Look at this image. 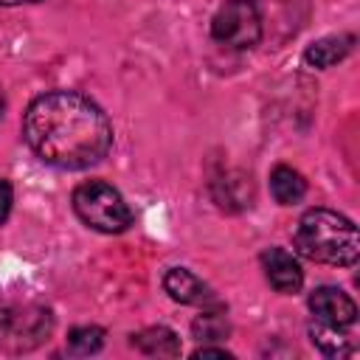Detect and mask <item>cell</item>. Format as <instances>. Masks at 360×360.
I'll return each instance as SVG.
<instances>
[{
  "label": "cell",
  "instance_id": "cell-1",
  "mask_svg": "<svg viewBox=\"0 0 360 360\" xmlns=\"http://www.w3.org/2000/svg\"><path fill=\"white\" fill-rule=\"evenodd\" d=\"M34 155L56 169H87L112 143V127L98 104L73 90H53L34 98L22 118Z\"/></svg>",
  "mask_w": 360,
  "mask_h": 360
},
{
  "label": "cell",
  "instance_id": "cell-2",
  "mask_svg": "<svg viewBox=\"0 0 360 360\" xmlns=\"http://www.w3.org/2000/svg\"><path fill=\"white\" fill-rule=\"evenodd\" d=\"M292 245L304 259L321 264L346 267L354 264L360 256V236L354 222L329 208L307 211L295 225Z\"/></svg>",
  "mask_w": 360,
  "mask_h": 360
},
{
  "label": "cell",
  "instance_id": "cell-3",
  "mask_svg": "<svg viewBox=\"0 0 360 360\" xmlns=\"http://www.w3.org/2000/svg\"><path fill=\"white\" fill-rule=\"evenodd\" d=\"M73 208L84 225L101 233H121L132 222V211L124 202V197L110 183L101 180L82 183L73 191Z\"/></svg>",
  "mask_w": 360,
  "mask_h": 360
},
{
  "label": "cell",
  "instance_id": "cell-4",
  "mask_svg": "<svg viewBox=\"0 0 360 360\" xmlns=\"http://www.w3.org/2000/svg\"><path fill=\"white\" fill-rule=\"evenodd\" d=\"M211 37L219 45L248 51L262 37V17L253 0H225L214 20H211Z\"/></svg>",
  "mask_w": 360,
  "mask_h": 360
},
{
  "label": "cell",
  "instance_id": "cell-5",
  "mask_svg": "<svg viewBox=\"0 0 360 360\" xmlns=\"http://www.w3.org/2000/svg\"><path fill=\"white\" fill-rule=\"evenodd\" d=\"M51 332V315L34 304H6L0 307V346L6 349H34Z\"/></svg>",
  "mask_w": 360,
  "mask_h": 360
},
{
  "label": "cell",
  "instance_id": "cell-6",
  "mask_svg": "<svg viewBox=\"0 0 360 360\" xmlns=\"http://www.w3.org/2000/svg\"><path fill=\"white\" fill-rule=\"evenodd\" d=\"M309 309H312L315 321L338 326V329H349L357 321L354 301L338 287H315L309 295Z\"/></svg>",
  "mask_w": 360,
  "mask_h": 360
},
{
  "label": "cell",
  "instance_id": "cell-7",
  "mask_svg": "<svg viewBox=\"0 0 360 360\" xmlns=\"http://www.w3.org/2000/svg\"><path fill=\"white\" fill-rule=\"evenodd\" d=\"M262 267L267 281L273 284V290L278 292H298V287L304 284V273L301 264L295 262L292 253H287L284 248H270L262 253Z\"/></svg>",
  "mask_w": 360,
  "mask_h": 360
},
{
  "label": "cell",
  "instance_id": "cell-8",
  "mask_svg": "<svg viewBox=\"0 0 360 360\" xmlns=\"http://www.w3.org/2000/svg\"><path fill=\"white\" fill-rule=\"evenodd\" d=\"M163 287L180 304H208V301H214V292L208 290V284L200 281L186 267H172L166 273V278H163Z\"/></svg>",
  "mask_w": 360,
  "mask_h": 360
},
{
  "label": "cell",
  "instance_id": "cell-9",
  "mask_svg": "<svg viewBox=\"0 0 360 360\" xmlns=\"http://www.w3.org/2000/svg\"><path fill=\"white\" fill-rule=\"evenodd\" d=\"M354 45V37L352 34H340V37H323L318 42H312L304 53V62L312 65V68H332L338 65Z\"/></svg>",
  "mask_w": 360,
  "mask_h": 360
},
{
  "label": "cell",
  "instance_id": "cell-10",
  "mask_svg": "<svg viewBox=\"0 0 360 360\" xmlns=\"http://www.w3.org/2000/svg\"><path fill=\"white\" fill-rule=\"evenodd\" d=\"M132 346H138L149 357H177L180 354V338L166 326H149V329L132 335Z\"/></svg>",
  "mask_w": 360,
  "mask_h": 360
},
{
  "label": "cell",
  "instance_id": "cell-11",
  "mask_svg": "<svg viewBox=\"0 0 360 360\" xmlns=\"http://www.w3.org/2000/svg\"><path fill=\"white\" fill-rule=\"evenodd\" d=\"M270 194L281 205H292L307 194V180L292 166H276L270 172Z\"/></svg>",
  "mask_w": 360,
  "mask_h": 360
},
{
  "label": "cell",
  "instance_id": "cell-12",
  "mask_svg": "<svg viewBox=\"0 0 360 360\" xmlns=\"http://www.w3.org/2000/svg\"><path fill=\"white\" fill-rule=\"evenodd\" d=\"M309 335H312V343L323 352V354H329V357H340V354H349L352 352V343H349V338L338 329V326H329V323H315V326H309Z\"/></svg>",
  "mask_w": 360,
  "mask_h": 360
},
{
  "label": "cell",
  "instance_id": "cell-13",
  "mask_svg": "<svg viewBox=\"0 0 360 360\" xmlns=\"http://www.w3.org/2000/svg\"><path fill=\"white\" fill-rule=\"evenodd\" d=\"M191 332H194V338H197V340L211 343V340H222V338H228L231 323H228V318H225L222 312H217V309H205L202 315H197V318H194Z\"/></svg>",
  "mask_w": 360,
  "mask_h": 360
},
{
  "label": "cell",
  "instance_id": "cell-14",
  "mask_svg": "<svg viewBox=\"0 0 360 360\" xmlns=\"http://www.w3.org/2000/svg\"><path fill=\"white\" fill-rule=\"evenodd\" d=\"M101 343H104V329L98 326H76L68 335V349L73 354H93L101 349Z\"/></svg>",
  "mask_w": 360,
  "mask_h": 360
},
{
  "label": "cell",
  "instance_id": "cell-15",
  "mask_svg": "<svg viewBox=\"0 0 360 360\" xmlns=\"http://www.w3.org/2000/svg\"><path fill=\"white\" fill-rule=\"evenodd\" d=\"M11 200H14V194H11V186L0 177V225L6 222V217H8V211H11Z\"/></svg>",
  "mask_w": 360,
  "mask_h": 360
},
{
  "label": "cell",
  "instance_id": "cell-16",
  "mask_svg": "<svg viewBox=\"0 0 360 360\" xmlns=\"http://www.w3.org/2000/svg\"><path fill=\"white\" fill-rule=\"evenodd\" d=\"M194 357H197V360H200V357H225V360H228L231 354H228L225 349H208V346H202V349L194 352Z\"/></svg>",
  "mask_w": 360,
  "mask_h": 360
},
{
  "label": "cell",
  "instance_id": "cell-17",
  "mask_svg": "<svg viewBox=\"0 0 360 360\" xmlns=\"http://www.w3.org/2000/svg\"><path fill=\"white\" fill-rule=\"evenodd\" d=\"M20 3H37V0H0V6H20Z\"/></svg>",
  "mask_w": 360,
  "mask_h": 360
},
{
  "label": "cell",
  "instance_id": "cell-18",
  "mask_svg": "<svg viewBox=\"0 0 360 360\" xmlns=\"http://www.w3.org/2000/svg\"><path fill=\"white\" fill-rule=\"evenodd\" d=\"M3 110H6V96H3V87H0V115H3Z\"/></svg>",
  "mask_w": 360,
  "mask_h": 360
}]
</instances>
